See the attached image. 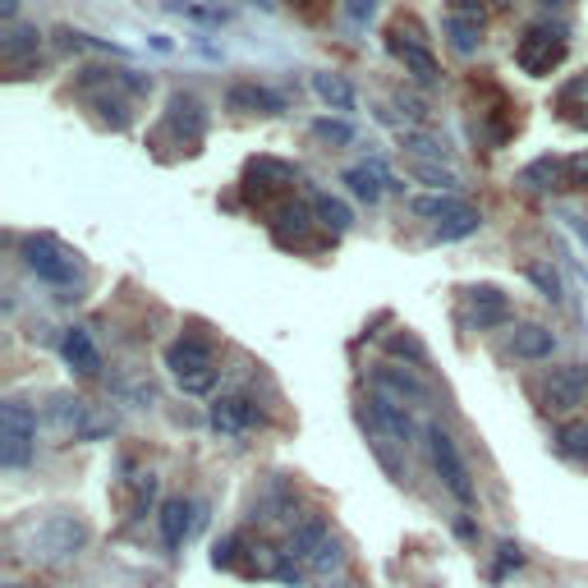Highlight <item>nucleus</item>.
Segmentation results:
<instances>
[{"label":"nucleus","mask_w":588,"mask_h":588,"mask_svg":"<svg viewBox=\"0 0 588 588\" xmlns=\"http://www.w3.org/2000/svg\"><path fill=\"white\" fill-rule=\"evenodd\" d=\"M88 524L69 510H33L10 524L5 547L14 561H29V566H60V561L79 556L88 547Z\"/></svg>","instance_id":"nucleus-1"},{"label":"nucleus","mask_w":588,"mask_h":588,"mask_svg":"<svg viewBox=\"0 0 588 588\" xmlns=\"http://www.w3.org/2000/svg\"><path fill=\"white\" fill-rule=\"evenodd\" d=\"M37 451V414L23 400L0 404V465L23 469Z\"/></svg>","instance_id":"nucleus-2"},{"label":"nucleus","mask_w":588,"mask_h":588,"mask_svg":"<svg viewBox=\"0 0 588 588\" xmlns=\"http://www.w3.org/2000/svg\"><path fill=\"white\" fill-rule=\"evenodd\" d=\"M566 51H570V29H552V23H533V29L520 37L515 46V65L524 74H533V79H547V74L566 60Z\"/></svg>","instance_id":"nucleus-3"},{"label":"nucleus","mask_w":588,"mask_h":588,"mask_svg":"<svg viewBox=\"0 0 588 588\" xmlns=\"http://www.w3.org/2000/svg\"><path fill=\"white\" fill-rule=\"evenodd\" d=\"M166 368L180 377V387L202 396L217 387V359H212V345L202 336H180L170 350H166Z\"/></svg>","instance_id":"nucleus-4"},{"label":"nucleus","mask_w":588,"mask_h":588,"mask_svg":"<svg viewBox=\"0 0 588 588\" xmlns=\"http://www.w3.org/2000/svg\"><path fill=\"white\" fill-rule=\"evenodd\" d=\"M428 451H432V465H437V474L446 482V492L459 506H474V482H469V469H465V455H459L455 437L442 423H428Z\"/></svg>","instance_id":"nucleus-5"},{"label":"nucleus","mask_w":588,"mask_h":588,"mask_svg":"<svg viewBox=\"0 0 588 588\" xmlns=\"http://www.w3.org/2000/svg\"><path fill=\"white\" fill-rule=\"evenodd\" d=\"M23 263H29V271H37L42 280H51V286H74V276H79L74 253L60 240H51V235H29L23 240Z\"/></svg>","instance_id":"nucleus-6"},{"label":"nucleus","mask_w":588,"mask_h":588,"mask_svg":"<svg viewBox=\"0 0 588 588\" xmlns=\"http://www.w3.org/2000/svg\"><path fill=\"white\" fill-rule=\"evenodd\" d=\"M368 423L377 432V442H391V446L414 442V414H409V404L381 396V391H373V400H368Z\"/></svg>","instance_id":"nucleus-7"},{"label":"nucleus","mask_w":588,"mask_h":588,"mask_svg":"<svg viewBox=\"0 0 588 588\" xmlns=\"http://www.w3.org/2000/svg\"><path fill=\"white\" fill-rule=\"evenodd\" d=\"M543 400H547L552 414H570V409L588 404V368H579V364L556 368V373L543 381Z\"/></svg>","instance_id":"nucleus-8"},{"label":"nucleus","mask_w":588,"mask_h":588,"mask_svg":"<svg viewBox=\"0 0 588 588\" xmlns=\"http://www.w3.org/2000/svg\"><path fill=\"white\" fill-rule=\"evenodd\" d=\"M198 529H202V506H198V501L170 497V501L162 506V539H166L170 552H180Z\"/></svg>","instance_id":"nucleus-9"},{"label":"nucleus","mask_w":588,"mask_h":588,"mask_svg":"<svg viewBox=\"0 0 588 588\" xmlns=\"http://www.w3.org/2000/svg\"><path fill=\"white\" fill-rule=\"evenodd\" d=\"M387 51L404 65V74H414L419 84H437V60H432V51L423 46L419 23H409V42H400V37L391 33V37H387Z\"/></svg>","instance_id":"nucleus-10"},{"label":"nucleus","mask_w":588,"mask_h":588,"mask_svg":"<svg viewBox=\"0 0 588 588\" xmlns=\"http://www.w3.org/2000/svg\"><path fill=\"white\" fill-rule=\"evenodd\" d=\"M166 124L175 134H180V143L185 147H198L202 138H208V111L198 107V97H189V92H175L170 97V115H166Z\"/></svg>","instance_id":"nucleus-11"},{"label":"nucleus","mask_w":588,"mask_h":588,"mask_svg":"<svg viewBox=\"0 0 588 588\" xmlns=\"http://www.w3.org/2000/svg\"><path fill=\"white\" fill-rule=\"evenodd\" d=\"M510 318V299L497 290V286H474L469 290V326L474 331H492V326H506Z\"/></svg>","instance_id":"nucleus-12"},{"label":"nucleus","mask_w":588,"mask_h":588,"mask_svg":"<svg viewBox=\"0 0 588 588\" xmlns=\"http://www.w3.org/2000/svg\"><path fill=\"white\" fill-rule=\"evenodd\" d=\"M60 354H65V364L79 373V377H97L101 373V350H97L88 326H69L65 341H60Z\"/></svg>","instance_id":"nucleus-13"},{"label":"nucleus","mask_w":588,"mask_h":588,"mask_svg":"<svg viewBox=\"0 0 588 588\" xmlns=\"http://www.w3.org/2000/svg\"><path fill=\"white\" fill-rule=\"evenodd\" d=\"M253 423H258L253 400H244V396H217L212 400V428L225 432V437H240V432H248Z\"/></svg>","instance_id":"nucleus-14"},{"label":"nucleus","mask_w":588,"mask_h":588,"mask_svg":"<svg viewBox=\"0 0 588 588\" xmlns=\"http://www.w3.org/2000/svg\"><path fill=\"white\" fill-rule=\"evenodd\" d=\"M225 107L240 111V115H280L286 101H280L271 88H258V84H235L225 92Z\"/></svg>","instance_id":"nucleus-15"},{"label":"nucleus","mask_w":588,"mask_h":588,"mask_svg":"<svg viewBox=\"0 0 588 588\" xmlns=\"http://www.w3.org/2000/svg\"><path fill=\"white\" fill-rule=\"evenodd\" d=\"M345 185H350V193H354V198H364V202H377L387 189H400V185L391 180V175H387V166H381V162L350 166V170H345Z\"/></svg>","instance_id":"nucleus-16"},{"label":"nucleus","mask_w":588,"mask_h":588,"mask_svg":"<svg viewBox=\"0 0 588 588\" xmlns=\"http://www.w3.org/2000/svg\"><path fill=\"white\" fill-rule=\"evenodd\" d=\"M373 387L381 391V396H391V400H409V404H423L428 400V387L414 377V373H404V368H377L373 373Z\"/></svg>","instance_id":"nucleus-17"},{"label":"nucleus","mask_w":588,"mask_h":588,"mask_svg":"<svg viewBox=\"0 0 588 588\" xmlns=\"http://www.w3.org/2000/svg\"><path fill=\"white\" fill-rule=\"evenodd\" d=\"M552 350H556V336L543 322H524L510 331V354L515 359H552Z\"/></svg>","instance_id":"nucleus-18"},{"label":"nucleus","mask_w":588,"mask_h":588,"mask_svg":"<svg viewBox=\"0 0 588 588\" xmlns=\"http://www.w3.org/2000/svg\"><path fill=\"white\" fill-rule=\"evenodd\" d=\"M244 189L248 193H271V189H286L295 180V166L290 162H276V157H258V162H248V175H244Z\"/></svg>","instance_id":"nucleus-19"},{"label":"nucleus","mask_w":588,"mask_h":588,"mask_svg":"<svg viewBox=\"0 0 588 588\" xmlns=\"http://www.w3.org/2000/svg\"><path fill=\"white\" fill-rule=\"evenodd\" d=\"M309 208L303 202H280V208L271 212V235H276V244H303V235H309Z\"/></svg>","instance_id":"nucleus-20"},{"label":"nucleus","mask_w":588,"mask_h":588,"mask_svg":"<svg viewBox=\"0 0 588 588\" xmlns=\"http://www.w3.org/2000/svg\"><path fill=\"white\" fill-rule=\"evenodd\" d=\"M520 185L529 189H566V157H539L520 170Z\"/></svg>","instance_id":"nucleus-21"},{"label":"nucleus","mask_w":588,"mask_h":588,"mask_svg":"<svg viewBox=\"0 0 588 588\" xmlns=\"http://www.w3.org/2000/svg\"><path fill=\"white\" fill-rule=\"evenodd\" d=\"M419 217H432V221H455L469 212V202H459L455 193H419L414 202H409Z\"/></svg>","instance_id":"nucleus-22"},{"label":"nucleus","mask_w":588,"mask_h":588,"mask_svg":"<svg viewBox=\"0 0 588 588\" xmlns=\"http://www.w3.org/2000/svg\"><path fill=\"white\" fill-rule=\"evenodd\" d=\"M313 92L331 111H354V88L345 84V74H313Z\"/></svg>","instance_id":"nucleus-23"},{"label":"nucleus","mask_w":588,"mask_h":588,"mask_svg":"<svg viewBox=\"0 0 588 588\" xmlns=\"http://www.w3.org/2000/svg\"><path fill=\"white\" fill-rule=\"evenodd\" d=\"M313 217L331 230V235H345V230L354 225V212L345 208L341 198H331V193H313Z\"/></svg>","instance_id":"nucleus-24"},{"label":"nucleus","mask_w":588,"mask_h":588,"mask_svg":"<svg viewBox=\"0 0 588 588\" xmlns=\"http://www.w3.org/2000/svg\"><path fill=\"white\" fill-rule=\"evenodd\" d=\"M37 46H42V37H37L33 23H10L5 29V60L10 65H19L23 56H37Z\"/></svg>","instance_id":"nucleus-25"},{"label":"nucleus","mask_w":588,"mask_h":588,"mask_svg":"<svg viewBox=\"0 0 588 588\" xmlns=\"http://www.w3.org/2000/svg\"><path fill=\"white\" fill-rule=\"evenodd\" d=\"M387 354H391V359L414 364V368L428 364V345L414 336V331H396V336H387Z\"/></svg>","instance_id":"nucleus-26"},{"label":"nucleus","mask_w":588,"mask_h":588,"mask_svg":"<svg viewBox=\"0 0 588 588\" xmlns=\"http://www.w3.org/2000/svg\"><path fill=\"white\" fill-rule=\"evenodd\" d=\"M409 175L423 180V185H432V189H442V193H455L459 189V175L446 170L442 162H409Z\"/></svg>","instance_id":"nucleus-27"},{"label":"nucleus","mask_w":588,"mask_h":588,"mask_svg":"<svg viewBox=\"0 0 588 588\" xmlns=\"http://www.w3.org/2000/svg\"><path fill=\"white\" fill-rule=\"evenodd\" d=\"M556 451L566 459H579V465H588V423H566L556 432Z\"/></svg>","instance_id":"nucleus-28"},{"label":"nucleus","mask_w":588,"mask_h":588,"mask_svg":"<svg viewBox=\"0 0 588 588\" xmlns=\"http://www.w3.org/2000/svg\"><path fill=\"white\" fill-rule=\"evenodd\" d=\"M341 561H345V547H341V539H326L318 543V552L303 561V570H313V575H331V570H341Z\"/></svg>","instance_id":"nucleus-29"},{"label":"nucleus","mask_w":588,"mask_h":588,"mask_svg":"<svg viewBox=\"0 0 588 588\" xmlns=\"http://www.w3.org/2000/svg\"><path fill=\"white\" fill-rule=\"evenodd\" d=\"M446 37L459 56H474L478 51V23L474 19H459V14H446Z\"/></svg>","instance_id":"nucleus-30"},{"label":"nucleus","mask_w":588,"mask_h":588,"mask_svg":"<svg viewBox=\"0 0 588 588\" xmlns=\"http://www.w3.org/2000/svg\"><path fill=\"white\" fill-rule=\"evenodd\" d=\"M404 147L414 152L419 162H428V157H437V162H442V152H446V143H442V138H432V134H419V130H404Z\"/></svg>","instance_id":"nucleus-31"},{"label":"nucleus","mask_w":588,"mask_h":588,"mask_svg":"<svg viewBox=\"0 0 588 588\" xmlns=\"http://www.w3.org/2000/svg\"><path fill=\"white\" fill-rule=\"evenodd\" d=\"M313 134L326 138V143H354V124H350V120H331V115H322V120H313Z\"/></svg>","instance_id":"nucleus-32"},{"label":"nucleus","mask_w":588,"mask_h":588,"mask_svg":"<svg viewBox=\"0 0 588 588\" xmlns=\"http://www.w3.org/2000/svg\"><path fill=\"white\" fill-rule=\"evenodd\" d=\"M520 271H524V276H529V280H533V286H539V290H543V295H547L552 303L561 299V280H556V271H547L543 263H524Z\"/></svg>","instance_id":"nucleus-33"},{"label":"nucleus","mask_w":588,"mask_h":588,"mask_svg":"<svg viewBox=\"0 0 588 588\" xmlns=\"http://www.w3.org/2000/svg\"><path fill=\"white\" fill-rule=\"evenodd\" d=\"M478 230V212L469 208L465 217H455V221H442L437 225V240H465V235H474Z\"/></svg>","instance_id":"nucleus-34"},{"label":"nucleus","mask_w":588,"mask_h":588,"mask_svg":"<svg viewBox=\"0 0 588 588\" xmlns=\"http://www.w3.org/2000/svg\"><path fill=\"white\" fill-rule=\"evenodd\" d=\"M520 566H524V547L506 539V543L497 547V570H492V575L501 579V575H510V570H520Z\"/></svg>","instance_id":"nucleus-35"},{"label":"nucleus","mask_w":588,"mask_h":588,"mask_svg":"<svg viewBox=\"0 0 588 588\" xmlns=\"http://www.w3.org/2000/svg\"><path fill=\"white\" fill-rule=\"evenodd\" d=\"M588 185V152H575L566 157V189H584Z\"/></svg>","instance_id":"nucleus-36"},{"label":"nucleus","mask_w":588,"mask_h":588,"mask_svg":"<svg viewBox=\"0 0 588 588\" xmlns=\"http://www.w3.org/2000/svg\"><path fill=\"white\" fill-rule=\"evenodd\" d=\"M451 14H459V19H474V23H482V0H451Z\"/></svg>","instance_id":"nucleus-37"},{"label":"nucleus","mask_w":588,"mask_h":588,"mask_svg":"<svg viewBox=\"0 0 588 588\" xmlns=\"http://www.w3.org/2000/svg\"><path fill=\"white\" fill-rule=\"evenodd\" d=\"M14 14H19V0H0V19L14 23Z\"/></svg>","instance_id":"nucleus-38"},{"label":"nucleus","mask_w":588,"mask_h":588,"mask_svg":"<svg viewBox=\"0 0 588 588\" xmlns=\"http://www.w3.org/2000/svg\"><path fill=\"white\" fill-rule=\"evenodd\" d=\"M543 5H547V10H561V5H570V0H543Z\"/></svg>","instance_id":"nucleus-39"},{"label":"nucleus","mask_w":588,"mask_h":588,"mask_svg":"<svg viewBox=\"0 0 588 588\" xmlns=\"http://www.w3.org/2000/svg\"><path fill=\"white\" fill-rule=\"evenodd\" d=\"M575 124H579V130H588V107H584V115H579V120H575Z\"/></svg>","instance_id":"nucleus-40"}]
</instances>
